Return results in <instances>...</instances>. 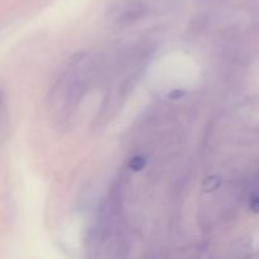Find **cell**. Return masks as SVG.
I'll return each mask as SVG.
<instances>
[{
	"label": "cell",
	"mask_w": 259,
	"mask_h": 259,
	"mask_svg": "<svg viewBox=\"0 0 259 259\" xmlns=\"http://www.w3.org/2000/svg\"><path fill=\"white\" fill-rule=\"evenodd\" d=\"M219 185H220L219 177L217 176L207 177V179L204 181V184H202V189H204L205 192H209V191H212V190L218 189Z\"/></svg>",
	"instance_id": "1"
},
{
	"label": "cell",
	"mask_w": 259,
	"mask_h": 259,
	"mask_svg": "<svg viewBox=\"0 0 259 259\" xmlns=\"http://www.w3.org/2000/svg\"><path fill=\"white\" fill-rule=\"evenodd\" d=\"M144 166H146V159L142 156L133 157L129 162V168L133 169V171H141Z\"/></svg>",
	"instance_id": "2"
},
{
	"label": "cell",
	"mask_w": 259,
	"mask_h": 259,
	"mask_svg": "<svg viewBox=\"0 0 259 259\" xmlns=\"http://www.w3.org/2000/svg\"><path fill=\"white\" fill-rule=\"evenodd\" d=\"M250 209L253 210L254 212L259 214V196H254L250 201Z\"/></svg>",
	"instance_id": "3"
}]
</instances>
